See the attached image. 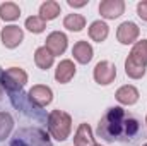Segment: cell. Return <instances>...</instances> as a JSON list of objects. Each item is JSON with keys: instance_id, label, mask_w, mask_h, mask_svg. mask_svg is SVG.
I'll use <instances>...</instances> for the list:
<instances>
[{"instance_id": "52a82bcc", "label": "cell", "mask_w": 147, "mask_h": 146, "mask_svg": "<svg viewBox=\"0 0 147 146\" xmlns=\"http://www.w3.org/2000/svg\"><path fill=\"white\" fill-rule=\"evenodd\" d=\"M140 35V29L135 23L132 21H125L118 26L116 29V40L121 43V45H132L137 41V38Z\"/></svg>"}, {"instance_id": "3957f363", "label": "cell", "mask_w": 147, "mask_h": 146, "mask_svg": "<svg viewBox=\"0 0 147 146\" xmlns=\"http://www.w3.org/2000/svg\"><path fill=\"white\" fill-rule=\"evenodd\" d=\"M48 131L57 141H65L72 131V117L63 110H53L48 115Z\"/></svg>"}, {"instance_id": "8fae6325", "label": "cell", "mask_w": 147, "mask_h": 146, "mask_svg": "<svg viewBox=\"0 0 147 146\" xmlns=\"http://www.w3.org/2000/svg\"><path fill=\"white\" fill-rule=\"evenodd\" d=\"M125 12L123 0H103L99 3V14L105 19H116Z\"/></svg>"}, {"instance_id": "7c38bea8", "label": "cell", "mask_w": 147, "mask_h": 146, "mask_svg": "<svg viewBox=\"0 0 147 146\" xmlns=\"http://www.w3.org/2000/svg\"><path fill=\"white\" fill-rule=\"evenodd\" d=\"M72 55L79 64H89V62L92 60L94 50H92V46H91L86 40H80V41H77V43L74 45Z\"/></svg>"}, {"instance_id": "e0dca14e", "label": "cell", "mask_w": 147, "mask_h": 146, "mask_svg": "<svg viewBox=\"0 0 147 146\" xmlns=\"http://www.w3.org/2000/svg\"><path fill=\"white\" fill-rule=\"evenodd\" d=\"M108 35H110V28H108V24L105 21H94V23H91V26H89V38L92 41L101 43V41H105L108 38Z\"/></svg>"}, {"instance_id": "d6986e66", "label": "cell", "mask_w": 147, "mask_h": 146, "mask_svg": "<svg viewBox=\"0 0 147 146\" xmlns=\"http://www.w3.org/2000/svg\"><path fill=\"white\" fill-rule=\"evenodd\" d=\"M63 28H67L69 31L79 33L86 28V17L80 14H67L63 19Z\"/></svg>"}, {"instance_id": "8992f818", "label": "cell", "mask_w": 147, "mask_h": 146, "mask_svg": "<svg viewBox=\"0 0 147 146\" xmlns=\"http://www.w3.org/2000/svg\"><path fill=\"white\" fill-rule=\"evenodd\" d=\"M116 77V67L110 60H101L94 67V81L101 86H108Z\"/></svg>"}, {"instance_id": "6da1fadb", "label": "cell", "mask_w": 147, "mask_h": 146, "mask_svg": "<svg viewBox=\"0 0 147 146\" xmlns=\"http://www.w3.org/2000/svg\"><path fill=\"white\" fill-rule=\"evenodd\" d=\"M139 134V120L127 113L121 107H111L98 126V136L105 141H128Z\"/></svg>"}, {"instance_id": "83f0119b", "label": "cell", "mask_w": 147, "mask_h": 146, "mask_svg": "<svg viewBox=\"0 0 147 146\" xmlns=\"http://www.w3.org/2000/svg\"><path fill=\"white\" fill-rule=\"evenodd\" d=\"M144 146H147V145H144Z\"/></svg>"}, {"instance_id": "ba28073f", "label": "cell", "mask_w": 147, "mask_h": 146, "mask_svg": "<svg viewBox=\"0 0 147 146\" xmlns=\"http://www.w3.org/2000/svg\"><path fill=\"white\" fill-rule=\"evenodd\" d=\"M0 38H2V43H3L5 48H16V46H19V45L22 43V40H24V31H22L19 26L10 24V26H5V28L2 29Z\"/></svg>"}, {"instance_id": "5b68a950", "label": "cell", "mask_w": 147, "mask_h": 146, "mask_svg": "<svg viewBox=\"0 0 147 146\" xmlns=\"http://www.w3.org/2000/svg\"><path fill=\"white\" fill-rule=\"evenodd\" d=\"M0 83H2V88H5L9 91H17L26 86L28 74L21 67H10V69L0 72Z\"/></svg>"}, {"instance_id": "277c9868", "label": "cell", "mask_w": 147, "mask_h": 146, "mask_svg": "<svg viewBox=\"0 0 147 146\" xmlns=\"http://www.w3.org/2000/svg\"><path fill=\"white\" fill-rule=\"evenodd\" d=\"M10 146H51V143L45 131L34 127H24L14 134Z\"/></svg>"}, {"instance_id": "44dd1931", "label": "cell", "mask_w": 147, "mask_h": 146, "mask_svg": "<svg viewBox=\"0 0 147 146\" xmlns=\"http://www.w3.org/2000/svg\"><path fill=\"white\" fill-rule=\"evenodd\" d=\"M14 129V119L9 112H0V141L9 138L10 131Z\"/></svg>"}, {"instance_id": "cb8c5ba5", "label": "cell", "mask_w": 147, "mask_h": 146, "mask_svg": "<svg viewBox=\"0 0 147 146\" xmlns=\"http://www.w3.org/2000/svg\"><path fill=\"white\" fill-rule=\"evenodd\" d=\"M67 3L74 7V9H77V7H84V5H87V0H82V2H75V0H67Z\"/></svg>"}, {"instance_id": "2e32d148", "label": "cell", "mask_w": 147, "mask_h": 146, "mask_svg": "<svg viewBox=\"0 0 147 146\" xmlns=\"http://www.w3.org/2000/svg\"><path fill=\"white\" fill-rule=\"evenodd\" d=\"M53 62H55V55H53L46 46L36 48V52H34V64H36L39 69L48 71V69L53 65Z\"/></svg>"}, {"instance_id": "d4e9b609", "label": "cell", "mask_w": 147, "mask_h": 146, "mask_svg": "<svg viewBox=\"0 0 147 146\" xmlns=\"http://www.w3.org/2000/svg\"><path fill=\"white\" fill-rule=\"evenodd\" d=\"M2 95H3V88L0 86V100H2Z\"/></svg>"}, {"instance_id": "7a4b0ae2", "label": "cell", "mask_w": 147, "mask_h": 146, "mask_svg": "<svg viewBox=\"0 0 147 146\" xmlns=\"http://www.w3.org/2000/svg\"><path fill=\"white\" fill-rule=\"evenodd\" d=\"M147 69V40L137 41L125 60V74L132 79H142Z\"/></svg>"}, {"instance_id": "9c48e42d", "label": "cell", "mask_w": 147, "mask_h": 146, "mask_svg": "<svg viewBox=\"0 0 147 146\" xmlns=\"http://www.w3.org/2000/svg\"><path fill=\"white\" fill-rule=\"evenodd\" d=\"M28 96H29V100L34 105H38V107H46L53 100V91H51V88H48L45 84H36V86H33L29 89Z\"/></svg>"}, {"instance_id": "9a60e30c", "label": "cell", "mask_w": 147, "mask_h": 146, "mask_svg": "<svg viewBox=\"0 0 147 146\" xmlns=\"http://www.w3.org/2000/svg\"><path fill=\"white\" fill-rule=\"evenodd\" d=\"M94 136H92V129L89 127V124H80L75 136H74V146H94Z\"/></svg>"}, {"instance_id": "4316f807", "label": "cell", "mask_w": 147, "mask_h": 146, "mask_svg": "<svg viewBox=\"0 0 147 146\" xmlns=\"http://www.w3.org/2000/svg\"><path fill=\"white\" fill-rule=\"evenodd\" d=\"M94 146H101V145H94Z\"/></svg>"}, {"instance_id": "30bf717a", "label": "cell", "mask_w": 147, "mask_h": 146, "mask_svg": "<svg viewBox=\"0 0 147 146\" xmlns=\"http://www.w3.org/2000/svg\"><path fill=\"white\" fill-rule=\"evenodd\" d=\"M67 45H69V38L65 33L62 31H53L46 36V48L57 57V55H62L65 50H67Z\"/></svg>"}, {"instance_id": "ac0fdd59", "label": "cell", "mask_w": 147, "mask_h": 146, "mask_svg": "<svg viewBox=\"0 0 147 146\" xmlns=\"http://www.w3.org/2000/svg\"><path fill=\"white\" fill-rule=\"evenodd\" d=\"M60 14V3L55 2V0H48V2H43L41 7H39V17L43 21H53L57 19Z\"/></svg>"}, {"instance_id": "484cf974", "label": "cell", "mask_w": 147, "mask_h": 146, "mask_svg": "<svg viewBox=\"0 0 147 146\" xmlns=\"http://www.w3.org/2000/svg\"><path fill=\"white\" fill-rule=\"evenodd\" d=\"M146 126H147V115H146Z\"/></svg>"}, {"instance_id": "5bb4252c", "label": "cell", "mask_w": 147, "mask_h": 146, "mask_svg": "<svg viewBox=\"0 0 147 146\" xmlns=\"http://www.w3.org/2000/svg\"><path fill=\"white\" fill-rule=\"evenodd\" d=\"M75 71H77L75 64H74L72 60L65 59V60H62V62L57 65V69H55V79H57L60 84H65V83L72 81V77L75 76Z\"/></svg>"}, {"instance_id": "7402d4cb", "label": "cell", "mask_w": 147, "mask_h": 146, "mask_svg": "<svg viewBox=\"0 0 147 146\" xmlns=\"http://www.w3.org/2000/svg\"><path fill=\"white\" fill-rule=\"evenodd\" d=\"M26 28H28V31H31V33H34V35H39V33L45 31L46 21H43L39 16H31V17L26 19Z\"/></svg>"}, {"instance_id": "4fadbf2b", "label": "cell", "mask_w": 147, "mask_h": 146, "mask_svg": "<svg viewBox=\"0 0 147 146\" xmlns=\"http://www.w3.org/2000/svg\"><path fill=\"white\" fill-rule=\"evenodd\" d=\"M115 96H116L118 103L130 107V105H135L139 102V89L135 86H132V84H125V86L118 88Z\"/></svg>"}, {"instance_id": "ffe728a7", "label": "cell", "mask_w": 147, "mask_h": 146, "mask_svg": "<svg viewBox=\"0 0 147 146\" xmlns=\"http://www.w3.org/2000/svg\"><path fill=\"white\" fill-rule=\"evenodd\" d=\"M21 16V9L14 2H3L0 5V17L3 21H16Z\"/></svg>"}, {"instance_id": "603a6c76", "label": "cell", "mask_w": 147, "mask_h": 146, "mask_svg": "<svg viewBox=\"0 0 147 146\" xmlns=\"http://www.w3.org/2000/svg\"><path fill=\"white\" fill-rule=\"evenodd\" d=\"M137 14L142 21H147V0H142L137 3Z\"/></svg>"}]
</instances>
